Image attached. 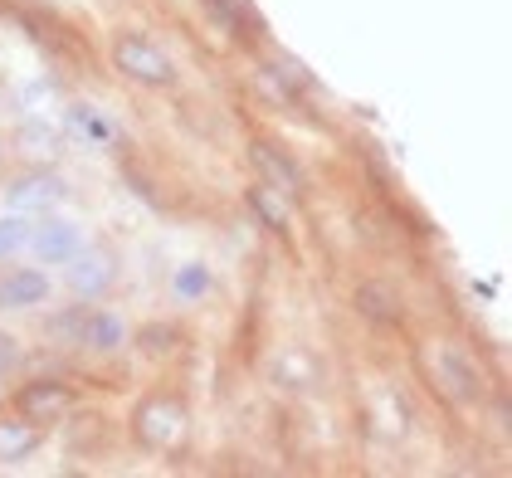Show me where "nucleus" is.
<instances>
[{
	"label": "nucleus",
	"mask_w": 512,
	"mask_h": 478,
	"mask_svg": "<svg viewBox=\"0 0 512 478\" xmlns=\"http://www.w3.org/2000/svg\"><path fill=\"white\" fill-rule=\"evenodd\" d=\"M425 376L434 381V391L444 400H454V405H478L483 400V371L454 342H430L425 347Z\"/></svg>",
	"instance_id": "nucleus-1"
},
{
	"label": "nucleus",
	"mask_w": 512,
	"mask_h": 478,
	"mask_svg": "<svg viewBox=\"0 0 512 478\" xmlns=\"http://www.w3.org/2000/svg\"><path fill=\"white\" fill-rule=\"evenodd\" d=\"M113 69H118L122 79L142 83V88H171L176 83L171 54L161 44H152L147 35H118L113 40Z\"/></svg>",
	"instance_id": "nucleus-2"
},
{
	"label": "nucleus",
	"mask_w": 512,
	"mask_h": 478,
	"mask_svg": "<svg viewBox=\"0 0 512 478\" xmlns=\"http://www.w3.org/2000/svg\"><path fill=\"white\" fill-rule=\"evenodd\" d=\"M132 430L152 449H176L186 439V405L171 396H147L132 415Z\"/></svg>",
	"instance_id": "nucleus-3"
},
{
	"label": "nucleus",
	"mask_w": 512,
	"mask_h": 478,
	"mask_svg": "<svg viewBox=\"0 0 512 478\" xmlns=\"http://www.w3.org/2000/svg\"><path fill=\"white\" fill-rule=\"evenodd\" d=\"M113 283H118V254L113 249H103V244H83L79 254L69 259V288L79 293V298H108L113 293Z\"/></svg>",
	"instance_id": "nucleus-4"
},
{
	"label": "nucleus",
	"mask_w": 512,
	"mask_h": 478,
	"mask_svg": "<svg viewBox=\"0 0 512 478\" xmlns=\"http://www.w3.org/2000/svg\"><path fill=\"white\" fill-rule=\"evenodd\" d=\"M64 196H69V186H64L54 171H25V176H15V181L5 186V205H10L15 215H44V210H54Z\"/></svg>",
	"instance_id": "nucleus-5"
},
{
	"label": "nucleus",
	"mask_w": 512,
	"mask_h": 478,
	"mask_svg": "<svg viewBox=\"0 0 512 478\" xmlns=\"http://www.w3.org/2000/svg\"><path fill=\"white\" fill-rule=\"evenodd\" d=\"M25 249H35L44 264H69V259L83 249L79 220H69V215H49V210H44V220L30 230Z\"/></svg>",
	"instance_id": "nucleus-6"
},
{
	"label": "nucleus",
	"mask_w": 512,
	"mask_h": 478,
	"mask_svg": "<svg viewBox=\"0 0 512 478\" xmlns=\"http://www.w3.org/2000/svg\"><path fill=\"white\" fill-rule=\"evenodd\" d=\"M69 405H74V391H69L64 381H30V386L15 396V410H20L25 420H35V425H49V420L69 415Z\"/></svg>",
	"instance_id": "nucleus-7"
},
{
	"label": "nucleus",
	"mask_w": 512,
	"mask_h": 478,
	"mask_svg": "<svg viewBox=\"0 0 512 478\" xmlns=\"http://www.w3.org/2000/svg\"><path fill=\"white\" fill-rule=\"evenodd\" d=\"M49 298V279L40 269H10L0 279V308H40Z\"/></svg>",
	"instance_id": "nucleus-8"
},
{
	"label": "nucleus",
	"mask_w": 512,
	"mask_h": 478,
	"mask_svg": "<svg viewBox=\"0 0 512 478\" xmlns=\"http://www.w3.org/2000/svg\"><path fill=\"white\" fill-rule=\"evenodd\" d=\"M40 425L35 420H15V415H5L0 420V464H20V459H30L35 449H40Z\"/></svg>",
	"instance_id": "nucleus-9"
},
{
	"label": "nucleus",
	"mask_w": 512,
	"mask_h": 478,
	"mask_svg": "<svg viewBox=\"0 0 512 478\" xmlns=\"http://www.w3.org/2000/svg\"><path fill=\"white\" fill-rule=\"evenodd\" d=\"M249 157L259 161V171L269 176V186H278V191H298V181H303V176H298V166L283 157L274 142H254V147H249Z\"/></svg>",
	"instance_id": "nucleus-10"
},
{
	"label": "nucleus",
	"mask_w": 512,
	"mask_h": 478,
	"mask_svg": "<svg viewBox=\"0 0 512 478\" xmlns=\"http://www.w3.org/2000/svg\"><path fill=\"white\" fill-rule=\"evenodd\" d=\"M249 210H254L269 230H288V191H278L269 181L249 186Z\"/></svg>",
	"instance_id": "nucleus-11"
},
{
	"label": "nucleus",
	"mask_w": 512,
	"mask_h": 478,
	"mask_svg": "<svg viewBox=\"0 0 512 478\" xmlns=\"http://www.w3.org/2000/svg\"><path fill=\"white\" fill-rule=\"evenodd\" d=\"M79 342L98 347V352H118L122 342H127V327H122V318H113V313H88Z\"/></svg>",
	"instance_id": "nucleus-12"
},
{
	"label": "nucleus",
	"mask_w": 512,
	"mask_h": 478,
	"mask_svg": "<svg viewBox=\"0 0 512 478\" xmlns=\"http://www.w3.org/2000/svg\"><path fill=\"white\" fill-rule=\"evenodd\" d=\"M356 308H361L366 318H376V322H395V318H400V308L391 303V293H386V288H376V283L356 293Z\"/></svg>",
	"instance_id": "nucleus-13"
},
{
	"label": "nucleus",
	"mask_w": 512,
	"mask_h": 478,
	"mask_svg": "<svg viewBox=\"0 0 512 478\" xmlns=\"http://www.w3.org/2000/svg\"><path fill=\"white\" fill-rule=\"evenodd\" d=\"M25 239H30V225H25V215H0V259H15L20 249H25Z\"/></svg>",
	"instance_id": "nucleus-14"
},
{
	"label": "nucleus",
	"mask_w": 512,
	"mask_h": 478,
	"mask_svg": "<svg viewBox=\"0 0 512 478\" xmlns=\"http://www.w3.org/2000/svg\"><path fill=\"white\" fill-rule=\"evenodd\" d=\"M20 142H30L25 152H59V147H64V137H59L49 122H30V127H20Z\"/></svg>",
	"instance_id": "nucleus-15"
},
{
	"label": "nucleus",
	"mask_w": 512,
	"mask_h": 478,
	"mask_svg": "<svg viewBox=\"0 0 512 478\" xmlns=\"http://www.w3.org/2000/svg\"><path fill=\"white\" fill-rule=\"evenodd\" d=\"M15 361H20V342L10 332H0V371H10Z\"/></svg>",
	"instance_id": "nucleus-16"
}]
</instances>
